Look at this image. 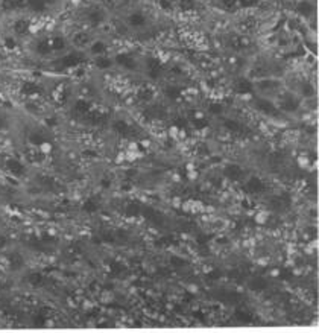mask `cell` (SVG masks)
<instances>
[{"mask_svg":"<svg viewBox=\"0 0 319 333\" xmlns=\"http://www.w3.org/2000/svg\"><path fill=\"white\" fill-rule=\"evenodd\" d=\"M234 2H236V0H225V5H230L231 6V5H234Z\"/></svg>","mask_w":319,"mask_h":333,"instance_id":"9c48e42d","label":"cell"},{"mask_svg":"<svg viewBox=\"0 0 319 333\" xmlns=\"http://www.w3.org/2000/svg\"><path fill=\"white\" fill-rule=\"evenodd\" d=\"M299 11L302 12L304 15H309V14H312V11H313V6H312L310 3H305V2H302V3L299 5Z\"/></svg>","mask_w":319,"mask_h":333,"instance_id":"277c9868","label":"cell"},{"mask_svg":"<svg viewBox=\"0 0 319 333\" xmlns=\"http://www.w3.org/2000/svg\"><path fill=\"white\" fill-rule=\"evenodd\" d=\"M131 21L135 23V24H141L144 20H143V17H140V15H134V17H131Z\"/></svg>","mask_w":319,"mask_h":333,"instance_id":"5b68a950","label":"cell"},{"mask_svg":"<svg viewBox=\"0 0 319 333\" xmlns=\"http://www.w3.org/2000/svg\"><path fill=\"white\" fill-rule=\"evenodd\" d=\"M257 108H258L260 111H263V113H272V111H275L274 105L271 104V102L264 100V99H261V100L257 102Z\"/></svg>","mask_w":319,"mask_h":333,"instance_id":"6da1fadb","label":"cell"},{"mask_svg":"<svg viewBox=\"0 0 319 333\" xmlns=\"http://www.w3.org/2000/svg\"><path fill=\"white\" fill-rule=\"evenodd\" d=\"M240 2H242L243 6H252L255 3V0H240Z\"/></svg>","mask_w":319,"mask_h":333,"instance_id":"8992f818","label":"cell"},{"mask_svg":"<svg viewBox=\"0 0 319 333\" xmlns=\"http://www.w3.org/2000/svg\"><path fill=\"white\" fill-rule=\"evenodd\" d=\"M249 190H252V192H260V190H263V184L257 180V178H252V180L249 181Z\"/></svg>","mask_w":319,"mask_h":333,"instance_id":"3957f363","label":"cell"},{"mask_svg":"<svg viewBox=\"0 0 319 333\" xmlns=\"http://www.w3.org/2000/svg\"><path fill=\"white\" fill-rule=\"evenodd\" d=\"M227 175H228V176H231V178H239V176L242 175V169L239 168V166L231 164L230 168L227 169Z\"/></svg>","mask_w":319,"mask_h":333,"instance_id":"7a4b0ae2","label":"cell"},{"mask_svg":"<svg viewBox=\"0 0 319 333\" xmlns=\"http://www.w3.org/2000/svg\"><path fill=\"white\" fill-rule=\"evenodd\" d=\"M210 110H211V113H220L222 107H220V105H211Z\"/></svg>","mask_w":319,"mask_h":333,"instance_id":"52a82bcc","label":"cell"},{"mask_svg":"<svg viewBox=\"0 0 319 333\" xmlns=\"http://www.w3.org/2000/svg\"><path fill=\"white\" fill-rule=\"evenodd\" d=\"M236 122H233V120H228L227 122V126L228 128H233V130H239V125H234Z\"/></svg>","mask_w":319,"mask_h":333,"instance_id":"ba28073f","label":"cell"}]
</instances>
